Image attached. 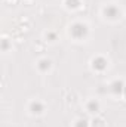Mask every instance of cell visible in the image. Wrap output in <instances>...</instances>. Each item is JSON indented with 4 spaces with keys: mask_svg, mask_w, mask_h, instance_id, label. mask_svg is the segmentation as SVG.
Returning <instances> with one entry per match:
<instances>
[{
    "mask_svg": "<svg viewBox=\"0 0 126 127\" xmlns=\"http://www.w3.org/2000/svg\"><path fill=\"white\" fill-rule=\"evenodd\" d=\"M67 3H68L70 7H77L79 6V0H67Z\"/></svg>",
    "mask_w": 126,
    "mask_h": 127,
    "instance_id": "9",
    "label": "cell"
},
{
    "mask_svg": "<svg viewBox=\"0 0 126 127\" xmlns=\"http://www.w3.org/2000/svg\"><path fill=\"white\" fill-rule=\"evenodd\" d=\"M49 68H51V61L42 59V61L39 62V69H40V71H48Z\"/></svg>",
    "mask_w": 126,
    "mask_h": 127,
    "instance_id": "6",
    "label": "cell"
},
{
    "mask_svg": "<svg viewBox=\"0 0 126 127\" xmlns=\"http://www.w3.org/2000/svg\"><path fill=\"white\" fill-rule=\"evenodd\" d=\"M86 32H88V27H86L85 24H82V22H77V24H74V25L71 27V34H73L76 38H82Z\"/></svg>",
    "mask_w": 126,
    "mask_h": 127,
    "instance_id": "1",
    "label": "cell"
},
{
    "mask_svg": "<svg viewBox=\"0 0 126 127\" xmlns=\"http://www.w3.org/2000/svg\"><path fill=\"white\" fill-rule=\"evenodd\" d=\"M92 64H94V68H98V69H104L107 66V61L104 58H96L92 61Z\"/></svg>",
    "mask_w": 126,
    "mask_h": 127,
    "instance_id": "3",
    "label": "cell"
},
{
    "mask_svg": "<svg viewBox=\"0 0 126 127\" xmlns=\"http://www.w3.org/2000/svg\"><path fill=\"white\" fill-rule=\"evenodd\" d=\"M111 90H113L114 93H122V92L125 90L123 83H122V81H114V83L111 84Z\"/></svg>",
    "mask_w": 126,
    "mask_h": 127,
    "instance_id": "5",
    "label": "cell"
},
{
    "mask_svg": "<svg viewBox=\"0 0 126 127\" xmlns=\"http://www.w3.org/2000/svg\"><path fill=\"white\" fill-rule=\"evenodd\" d=\"M104 15H105L107 18H110V19H116V18L120 15V12H119V9H117L116 6H107V7L104 9Z\"/></svg>",
    "mask_w": 126,
    "mask_h": 127,
    "instance_id": "2",
    "label": "cell"
},
{
    "mask_svg": "<svg viewBox=\"0 0 126 127\" xmlns=\"http://www.w3.org/2000/svg\"><path fill=\"white\" fill-rule=\"evenodd\" d=\"M98 109H99V103H98V102L91 100V102L88 103V111H89V112H98Z\"/></svg>",
    "mask_w": 126,
    "mask_h": 127,
    "instance_id": "7",
    "label": "cell"
},
{
    "mask_svg": "<svg viewBox=\"0 0 126 127\" xmlns=\"http://www.w3.org/2000/svg\"><path fill=\"white\" fill-rule=\"evenodd\" d=\"M30 111H31L33 114H40L43 111V105L36 100V102H33L31 105H30Z\"/></svg>",
    "mask_w": 126,
    "mask_h": 127,
    "instance_id": "4",
    "label": "cell"
},
{
    "mask_svg": "<svg viewBox=\"0 0 126 127\" xmlns=\"http://www.w3.org/2000/svg\"><path fill=\"white\" fill-rule=\"evenodd\" d=\"M76 127H88V121H86V120H82V118H80V120H79V121L76 123Z\"/></svg>",
    "mask_w": 126,
    "mask_h": 127,
    "instance_id": "8",
    "label": "cell"
}]
</instances>
